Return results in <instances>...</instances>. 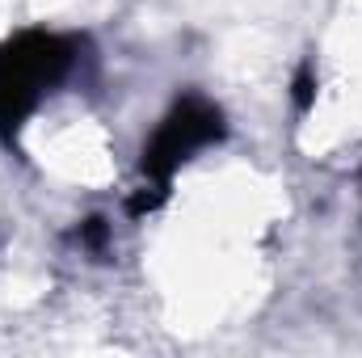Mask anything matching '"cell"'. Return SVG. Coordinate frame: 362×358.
Wrapping results in <instances>:
<instances>
[{"label":"cell","mask_w":362,"mask_h":358,"mask_svg":"<svg viewBox=\"0 0 362 358\" xmlns=\"http://www.w3.org/2000/svg\"><path fill=\"white\" fill-rule=\"evenodd\" d=\"M76 64V42L55 34H25L0 51V127H21V118L38 105L42 89L68 76Z\"/></svg>","instance_id":"cell-1"},{"label":"cell","mask_w":362,"mask_h":358,"mask_svg":"<svg viewBox=\"0 0 362 358\" xmlns=\"http://www.w3.org/2000/svg\"><path fill=\"white\" fill-rule=\"evenodd\" d=\"M219 135H223V118H219V110H215L211 101H198V97L177 101L173 114L156 127L152 144L144 148V178L152 181L156 198L165 194L169 178L177 173L181 165H185L198 148L215 144Z\"/></svg>","instance_id":"cell-2"}]
</instances>
